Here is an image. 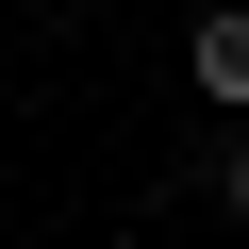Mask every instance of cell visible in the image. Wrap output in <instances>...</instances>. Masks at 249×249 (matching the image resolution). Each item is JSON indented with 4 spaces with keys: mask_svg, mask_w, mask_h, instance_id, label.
Instances as JSON below:
<instances>
[{
    "mask_svg": "<svg viewBox=\"0 0 249 249\" xmlns=\"http://www.w3.org/2000/svg\"><path fill=\"white\" fill-rule=\"evenodd\" d=\"M216 199H232V216H249V150H232V166H216Z\"/></svg>",
    "mask_w": 249,
    "mask_h": 249,
    "instance_id": "obj_2",
    "label": "cell"
},
{
    "mask_svg": "<svg viewBox=\"0 0 249 249\" xmlns=\"http://www.w3.org/2000/svg\"><path fill=\"white\" fill-rule=\"evenodd\" d=\"M199 100L249 116V0H216V17H199Z\"/></svg>",
    "mask_w": 249,
    "mask_h": 249,
    "instance_id": "obj_1",
    "label": "cell"
},
{
    "mask_svg": "<svg viewBox=\"0 0 249 249\" xmlns=\"http://www.w3.org/2000/svg\"><path fill=\"white\" fill-rule=\"evenodd\" d=\"M67 17H83V0H67Z\"/></svg>",
    "mask_w": 249,
    "mask_h": 249,
    "instance_id": "obj_3",
    "label": "cell"
}]
</instances>
